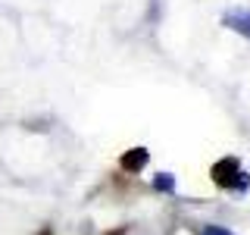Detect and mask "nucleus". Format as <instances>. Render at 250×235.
I'll list each match as a JSON object with an SVG mask.
<instances>
[{
  "mask_svg": "<svg viewBox=\"0 0 250 235\" xmlns=\"http://www.w3.org/2000/svg\"><path fill=\"white\" fill-rule=\"evenodd\" d=\"M225 25L231 31H241L244 38H250V10H234L225 16Z\"/></svg>",
  "mask_w": 250,
  "mask_h": 235,
  "instance_id": "nucleus-2",
  "label": "nucleus"
},
{
  "mask_svg": "<svg viewBox=\"0 0 250 235\" xmlns=\"http://www.w3.org/2000/svg\"><path fill=\"white\" fill-rule=\"evenodd\" d=\"M156 188H160V191H172V188H175V179H172V176H166V172H163V176L160 179H156V182H153Z\"/></svg>",
  "mask_w": 250,
  "mask_h": 235,
  "instance_id": "nucleus-4",
  "label": "nucleus"
},
{
  "mask_svg": "<svg viewBox=\"0 0 250 235\" xmlns=\"http://www.w3.org/2000/svg\"><path fill=\"white\" fill-rule=\"evenodd\" d=\"M200 235H234V232H229L225 226H207V229H203Z\"/></svg>",
  "mask_w": 250,
  "mask_h": 235,
  "instance_id": "nucleus-5",
  "label": "nucleus"
},
{
  "mask_svg": "<svg viewBox=\"0 0 250 235\" xmlns=\"http://www.w3.org/2000/svg\"><path fill=\"white\" fill-rule=\"evenodd\" d=\"M213 182L222 185V188H231V191H244L250 185V179H247V172L238 166L234 157H225V160H219L213 166Z\"/></svg>",
  "mask_w": 250,
  "mask_h": 235,
  "instance_id": "nucleus-1",
  "label": "nucleus"
},
{
  "mask_svg": "<svg viewBox=\"0 0 250 235\" xmlns=\"http://www.w3.org/2000/svg\"><path fill=\"white\" fill-rule=\"evenodd\" d=\"M147 160H150V154H147L144 147H131V151L122 157V169H128V172H138V169L144 166Z\"/></svg>",
  "mask_w": 250,
  "mask_h": 235,
  "instance_id": "nucleus-3",
  "label": "nucleus"
}]
</instances>
